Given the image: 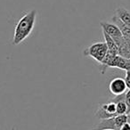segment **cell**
<instances>
[{
  "mask_svg": "<svg viewBox=\"0 0 130 130\" xmlns=\"http://www.w3.org/2000/svg\"><path fill=\"white\" fill-rule=\"evenodd\" d=\"M125 82H126V87L128 90H130V71H126V76H125Z\"/></svg>",
  "mask_w": 130,
  "mask_h": 130,
  "instance_id": "11",
  "label": "cell"
},
{
  "mask_svg": "<svg viewBox=\"0 0 130 130\" xmlns=\"http://www.w3.org/2000/svg\"><path fill=\"white\" fill-rule=\"evenodd\" d=\"M112 22H113V23L119 29L120 32L122 33L123 37H124L125 38L130 39V27L125 25V24L123 23L119 18H117L115 15L112 17Z\"/></svg>",
  "mask_w": 130,
  "mask_h": 130,
  "instance_id": "8",
  "label": "cell"
},
{
  "mask_svg": "<svg viewBox=\"0 0 130 130\" xmlns=\"http://www.w3.org/2000/svg\"><path fill=\"white\" fill-rule=\"evenodd\" d=\"M108 53V47H107L105 42H99V43H94L90 46L87 47L84 50L83 54L87 57H92L98 63H101L104 57Z\"/></svg>",
  "mask_w": 130,
  "mask_h": 130,
  "instance_id": "2",
  "label": "cell"
},
{
  "mask_svg": "<svg viewBox=\"0 0 130 130\" xmlns=\"http://www.w3.org/2000/svg\"><path fill=\"white\" fill-rule=\"evenodd\" d=\"M103 38H104V40H105V44H106L107 47H108V52L114 54V55L119 54V47H118L117 44L115 43V41H114L108 34H106V33L103 32Z\"/></svg>",
  "mask_w": 130,
  "mask_h": 130,
  "instance_id": "7",
  "label": "cell"
},
{
  "mask_svg": "<svg viewBox=\"0 0 130 130\" xmlns=\"http://www.w3.org/2000/svg\"><path fill=\"white\" fill-rule=\"evenodd\" d=\"M95 116L101 120L110 119V118L117 116V113H116V103L110 101L109 103L101 104L99 106V108H98L97 111L95 112Z\"/></svg>",
  "mask_w": 130,
  "mask_h": 130,
  "instance_id": "4",
  "label": "cell"
},
{
  "mask_svg": "<svg viewBox=\"0 0 130 130\" xmlns=\"http://www.w3.org/2000/svg\"><path fill=\"white\" fill-rule=\"evenodd\" d=\"M115 16L119 18L125 25L130 27V12L122 7H119L116 9Z\"/></svg>",
  "mask_w": 130,
  "mask_h": 130,
  "instance_id": "6",
  "label": "cell"
},
{
  "mask_svg": "<svg viewBox=\"0 0 130 130\" xmlns=\"http://www.w3.org/2000/svg\"><path fill=\"white\" fill-rule=\"evenodd\" d=\"M126 85L125 79L121 77H116L112 78L109 85V90L113 95H120L126 92Z\"/></svg>",
  "mask_w": 130,
  "mask_h": 130,
  "instance_id": "5",
  "label": "cell"
},
{
  "mask_svg": "<svg viewBox=\"0 0 130 130\" xmlns=\"http://www.w3.org/2000/svg\"><path fill=\"white\" fill-rule=\"evenodd\" d=\"M118 47H119V55L126 59H130V39L124 38L123 42Z\"/></svg>",
  "mask_w": 130,
  "mask_h": 130,
  "instance_id": "9",
  "label": "cell"
},
{
  "mask_svg": "<svg viewBox=\"0 0 130 130\" xmlns=\"http://www.w3.org/2000/svg\"><path fill=\"white\" fill-rule=\"evenodd\" d=\"M100 25H101L103 32L108 34L115 41V43L117 44L118 46L122 43L123 40H124V37H123L122 33L120 32L119 29L115 24L110 23V22H100Z\"/></svg>",
  "mask_w": 130,
  "mask_h": 130,
  "instance_id": "3",
  "label": "cell"
},
{
  "mask_svg": "<svg viewBox=\"0 0 130 130\" xmlns=\"http://www.w3.org/2000/svg\"><path fill=\"white\" fill-rule=\"evenodd\" d=\"M37 10L33 9L26 13L20 20L18 21L14 29L13 38V45H18L22 42H23L34 29V26L36 23Z\"/></svg>",
  "mask_w": 130,
  "mask_h": 130,
  "instance_id": "1",
  "label": "cell"
},
{
  "mask_svg": "<svg viewBox=\"0 0 130 130\" xmlns=\"http://www.w3.org/2000/svg\"><path fill=\"white\" fill-rule=\"evenodd\" d=\"M96 130V129H95ZM103 130H112V129H103Z\"/></svg>",
  "mask_w": 130,
  "mask_h": 130,
  "instance_id": "13",
  "label": "cell"
},
{
  "mask_svg": "<svg viewBox=\"0 0 130 130\" xmlns=\"http://www.w3.org/2000/svg\"><path fill=\"white\" fill-rule=\"evenodd\" d=\"M125 103L127 107V114H130V90L125 93Z\"/></svg>",
  "mask_w": 130,
  "mask_h": 130,
  "instance_id": "10",
  "label": "cell"
},
{
  "mask_svg": "<svg viewBox=\"0 0 130 130\" xmlns=\"http://www.w3.org/2000/svg\"><path fill=\"white\" fill-rule=\"evenodd\" d=\"M119 130H130V123L129 122L125 123V124L121 126Z\"/></svg>",
  "mask_w": 130,
  "mask_h": 130,
  "instance_id": "12",
  "label": "cell"
}]
</instances>
